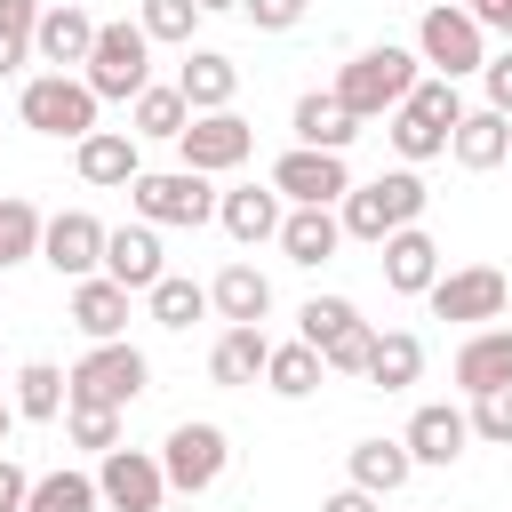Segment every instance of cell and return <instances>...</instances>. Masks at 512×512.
<instances>
[{
	"label": "cell",
	"mask_w": 512,
	"mask_h": 512,
	"mask_svg": "<svg viewBox=\"0 0 512 512\" xmlns=\"http://www.w3.org/2000/svg\"><path fill=\"white\" fill-rule=\"evenodd\" d=\"M424 304H432V320L488 328V320H504V304H512V280H504L496 264H456V272H440V280L424 288Z\"/></svg>",
	"instance_id": "10"
},
{
	"label": "cell",
	"mask_w": 512,
	"mask_h": 512,
	"mask_svg": "<svg viewBox=\"0 0 512 512\" xmlns=\"http://www.w3.org/2000/svg\"><path fill=\"white\" fill-rule=\"evenodd\" d=\"M216 176H200V168H144L136 184H128V208L144 216V224H160V232H200V224H216Z\"/></svg>",
	"instance_id": "5"
},
{
	"label": "cell",
	"mask_w": 512,
	"mask_h": 512,
	"mask_svg": "<svg viewBox=\"0 0 512 512\" xmlns=\"http://www.w3.org/2000/svg\"><path fill=\"white\" fill-rule=\"evenodd\" d=\"M24 56H32V40H8V32H0V80H16Z\"/></svg>",
	"instance_id": "48"
},
{
	"label": "cell",
	"mask_w": 512,
	"mask_h": 512,
	"mask_svg": "<svg viewBox=\"0 0 512 512\" xmlns=\"http://www.w3.org/2000/svg\"><path fill=\"white\" fill-rule=\"evenodd\" d=\"M472 16H480V24H488V32H496V40H504V48H512V0H480V8H472Z\"/></svg>",
	"instance_id": "47"
},
{
	"label": "cell",
	"mask_w": 512,
	"mask_h": 512,
	"mask_svg": "<svg viewBox=\"0 0 512 512\" xmlns=\"http://www.w3.org/2000/svg\"><path fill=\"white\" fill-rule=\"evenodd\" d=\"M64 432H72V448L104 456V448H120V408H104V400H72V408H64Z\"/></svg>",
	"instance_id": "39"
},
{
	"label": "cell",
	"mask_w": 512,
	"mask_h": 512,
	"mask_svg": "<svg viewBox=\"0 0 512 512\" xmlns=\"http://www.w3.org/2000/svg\"><path fill=\"white\" fill-rule=\"evenodd\" d=\"M24 496H32V472L16 456H0V512H24Z\"/></svg>",
	"instance_id": "45"
},
{
	"label": "cell",
	"mask_w": 512,
	"mask_h": 512,
	"mask_svg": "<svg viewBox=\"0 0 512 512\" xmlns=\"http://www.w3.org/2000/svg\"><path fill=\"white\" fill-rule=\"evenodd\" d=\"M88 48H96V16H88L80 0H48V8H40V32H32V56H40L48 72H80Z\"/></svg>",
	"instance_id": "17"
},
{
	"label": "cell",
	"mask_w": 512,
	"mask_h": 512,
	"mask_svg": "<svg viewBox=\"0 0 512 512\" xmlns=\"http://www.w3.org/2000/svg\"><path fill=\"white\" fill-rule=\"evenodd\" d=\"M96 504H104V488H96V472H80V464L40 472L32 496H24V512H96Z\"/></svg>",
	"instance_id": "36"
},
{
	"label": "cell",
	"mask_w": 512,
	"mask_h": 512,
	"mask_svg": "<svg viewBox=\"0 0 512 512\" xmlns=\"http://www.w3.org/2000/svg\"><path fill=\"white\" fill-rule=\"evenodd\" d=\"M456 8H480V0H456Z\"/></svg>",
	"instance_id": "52"
},
{
	"label": "cell",
	"mask_w": 512,
	"mask_h": 512,
	"mask_svg": "<svg viewBox=\"0 0 512 512\" xmlns=\"http://www.w3.org/2000/svg\"><path fill=\"white\" fill-rule=\"evenodd\" d=\"M456 120H464V96H456V80L424 72V80L408 88V104H400V112H384V136H392L400 168H424V160H440V152H448Z\"/></svg>",
	"instance_id": "2"
},
{
	"label": "cell",
	"mask_w": 512,
	"mask_h": 512,
	"mask_svg": "<svg viewBox=\"0 0 512 512\" xmlns=\"http://www.w3.org/2000/svg\"><path fill=\"white\" fill-rule=\"evenodd\" d=\"M64 376H72V400H104V408H128V400H144V392H152V360H144L128 336L88 344Z\"/></svg>",
	"instance_id": "8"
},
{
	"label": "cell",
	"mask_w": 512,
	"mask_h": 512,
	"mask_svg": "<svg viewBox=\"0 0 512 512\" xmlns=\"http://www.w3.org/2000/svg\"><path fill=\"white\" fill-rule=\"evenodd\" d=\"M248 0H200V16H240Z\"/></svg>",
	"instance_id": "50"
},
{
	"label": "cell",
	"mask_w": 512,
	"mask_h": 512,
	"mask_svg": "<svg viewBox=\"0 0 512 512\" xmlns=\"http://www.w3.org/2000/svg\"><path fill=\"white\" fill-rule=\"evenodd\" d=\"M368 352H376V320H352L320 360H328V376H368Z\"/></svg>",
	"instance_id": "41"
},
{
	"label": "cell",
	"mask_w": 512,
	"mask_h": 512,
	"mask_svg": "<svg viewBox=\"0 0 512 512\" xmlns=\"http://www.w3.org/2000/svg\"><path fill=\"white\" fill-rule=\"evenodd\" d=\"M352 320H360V304H352V296H304V312H296V336H304L312 352H328V344H336Z\"/></svg>",
	"instance_id": "38"
},
{
	"label": "cell",
	"mask_w": 512,
	"mask_h": 512,
	"mask_svg": "<svg viewBox=\"0 0 512 512\" xmlns=\"http://www.w3.org/2000/svg\"><path fill=\"white\" fill-rule=\"evenodd\" d=\"M104 240H112L104 216H88V208H56L48 232H40V264H48L56 280H88V272H104Z\"/></svg>",
	"instance_id": "14"
},
{
	"label": "cell",
	"mask_w": 512,
	"mask_h": 512,
	"mask_svg": "<svg viewBox=\"0 0 512 512\" xmlns=\"http://www.w3.org/2000/svg\"><path fill=\"white\" fill-rule=\"evenodd\" d=\"M136 24L152 32V48H192V32H200V0H136Z\"/></svg>",
	"instance_id": "37"
},
{
	"label": "cell",
	"mask_w": 512,
	"mask_h": 512,
	"mask_svg": "<svg viewBox=\"0 0 512 512\" xmlns=\"http://www.w3.org/2000/svg\"><path fill=\"white\" fill-rule=\"evenodd\" d=\"M264 360H272V336H264L256 320H224L216 344H208V384L248 392V384H264Z\"/></svg>",
	"instance_id": "18"
},
{
	"label": "cell",
	"mask_w": 512,
	"mask_h": 512,
	"mask_svg": "<svg viewBox=\"0 0 512 512\" xmlns=\"http://www.w3.org/2000/svg\"><path fill=\"white\" fill-rule=\"evenodd\" d=\"M424 80V56L416 48H400V40H376V48H360L344 72H336V96L360 112V120H384V112H400L408 104V88Z\"/></svg>",
	"instance_id": "3"
},
{
	"label": "cell",
	"mask_w": 512,
	"mask_h": 512,
	"mask_svg": "<svg viewBox=\"0 0 512 512\" xmlns=\"http://www.w3.org/2000/svg\"><path fill=\"white\" fill-rule=\"evenodd\" d=\"M40 8H48V0H0V32H8V40H32V32H40Z\"/></svg>",
	"instance_id": "44"
},
{
	"label": "cell",
	"mask_w": 512,
	"mask_h": 512,
	"mask_svg": "<svg viewBox=\"0 0 512 512\" xmlns=\"http://www.w3.org/2000/svg\"><path fill=\"white\" fill-rule=\"evenodd\" d=\"M472 440H488V448H512V384H496V392H472Z\"/></svg>",
	"instance_id": "40"
},
{
	"label": "cell",
	"mask_w": 512,
	"mask_h": 512,
	"mask_svg": "<svg viewBox=\"0 0 512 512\" xmlns=\"http://www.w3.org/2000/svg\"><path fill=\"white\" fill-rule=\"evenodd\" d=\"M72 168H80V184H96V192H128V184L144 176V136H136V128H96V136L72 144Z\"/></svg>",
	"instance_id": "15"
},
{
	"label": "cell",
	"mask_w": 512,
	"mask_h": 512,
	"mask_svg": "<svg viewBox=\"0 0 512 512\" xmlns=\"http://www.w3.org/2000/svg\"><path fill=\"white\" fill-rule=\"evenodd\" d=\"M304 8H312V0H248L240 16H248L256 32H296V24H304Z\"/></svg>",
	"instance_id": "42"
},
{
	"label": "cell",
	"mask_w": 512,
	"mask_h": 512,
	"mask_svg": "<svg viewBox=\"0 0 512 512\" xmlns=\"http://www.w3.org/2000/svg\"><path fill=\"white\" fill-rule=\"evenodd\" d=\"M8 400H16V416H24V424H56V416L72 408V376H64L56 360H24Z\"/></svg>",
	"instance_id": "30"
},
{
	"label": "cell",
	"mask_w": 512,
	"mask_h": 512,
	"mask_svg": "<svg viewBox=\"0 0 512 512\" xmlns=\"http://www.w3.org/2000/svg\"><path fill=\"white\" fill-rule=\"evenodd\" d=\"M208 304H216V320H256L264 328V312H272V280L256 272V264H224L216 280H208Z\"/></svg>",
	"instance_id": "29"
},
{
	"label": "cell",
	"mask_w": 512,
	"mask_h": 512,
	"mask_svg": "<svg viewBox=\"0 0 512 512\" xmlns=\"http://www.w3.org/2000/svg\"><path fill=\"white\" fill-rule=\"evenodd\" d=\"M376 264H384V288H392V296H424V288L440 280V240H432L424 224H400V232L376 248Z\"/></svg>",
	"instance_id": "24"
},
{
	"label": "cell",
	"mask_w": 512,
	"mask_h": 512,
	"mask_svg": "<svg viewBox=\"0 0 512 512\" xmlns=\"http://www.w3.org/2000/svg\"><path fill=\"white\" fill-rule=\"evenodd\" d=\"M160 464H168V488H176V496H208V488L232 472V432L208 424V416H184V424L160 440Z\"/></svg>",
	"instance_id": "9"
},
{
	"label": "cell",
	"mask_w": 512,
	"mask_h": 512,
	"mask_svg": "<svg viewBox=\"0 0 512 512\" xmlns=\"http://www.w3.org/2000/svg\"><path fill=\"white\" fill-rule=\"evenodd\" d=\"M24 416H16V400H0V456H8V432H16Z\"/></svg>",
	"instance_id": "49"
},
{
	"label": "cell",
	"mask_w": 512,
	"mask_h": 512,
	"mask_svg": "<svg viewBox=\"0 0 512 512\" xmlns=\"http://www.w3.org/2000/svg\"><path fill=\"white\" fill-rule=\"evenodd\" d=\"M96 488H104V504L112 512H160L176 488H168V464L152 456V448H104L96 456Z\"/></svg>",
	"instance_id": "12"
},
{
	"label": "cell",
	"mask_w": 512,
	"mask_h": 512,
	"mask_svg": "<svg viewBox=\"0 0 512 512\" xmlns=\"http://www.w3.org/2000/svg\"><path fill=\"white\" fill-rule=\"evenodd\" d=\"M280 216H288V200L272 192V176H264V184H232V192L216 200V224H224V240H240V248L280 240Z\"/></svg>",
	"instance_id": "20"
},
{
	"label": "cell",
	"mask_w": 512,
	"mask_h": 512,
	"mask_svg": "<svg viewBox=\"0 0 512 512\" xmlns=\"http://www.w3.org/2000/svg\"><path fill=\"white\" fill-rule=\"evenodd\" d=\"M144 312H152V328L184 336V328H192V320H208L216 304H208V288H200V280H184V272H160V280L144 288Z\"/></svg>",
	"instance_id": "32"
},
{
	"label": "cell",
	"mask_w": 512,
	"mask_h": 512,
	"mask_svg": "<svg viewBox=\"0 0 512 512\" xmlns=\"http://www.w3.org/2000/svg\"><path fill=\"white\" fill-rule=\"evenodd\" d=\"M480 88H488V104L512 120V48H496V56L480 64Z\"/></svg>",
	"instance_id": "43"
},
{
	"label": "cell",
	"mask_w": 512,
	"mask_h": 512,
	"mask_svg": "<svg viewBox=\"0 0 512 512\" xmlns=\"http://www.w3.org/2000/svg\"><path fill=\"white\" fill-rule=\"evenodd\" d=\"M80 80H88L104 104H136V96L152 88V32H144V24H96V48H88Z\"/></svg>",
	"instance_id": "7"
},
{
	"label": "cell",
	"mask_w": 512,
	"mask_h": 512,
	"mask_svg": "<svg viewBox=\"0 0 512 512\" xmlns=\"http://www.w3.org/2000/svg\"><path fill=\"white\" fill-rule=\"evenodd\" d=\"M448 376H456V392H464V400H472V392H496V384H512V328H504V320L472 328V336L456 344Z\"/></svg>",
	"instance_id": "21"
},
{
	"label": "cell",
	"mask_w": 512,
	"mask_h": 512,
	"mask_svg": "<svg viewBox=\"0 0 512 512\" xmlns=\"http://www.w3.org/2000/svg\"><path fill=\"white\" fill-rule=\"evenodd\" d=\"M448 160H456L464 176L504 168V160H512V120H504L496 104H464V120H456V136H448Z\"/></svg>",
	"instance_id": "19"
},
{
	"label": "cell",
	"mask_w": 512,
	"mask_h": 512,
	"mask_svg": "<svg viewBox=\"0 0 512 512\" xmlns=\"http://www.w3.org/2000/svg\"><path fill=\"white\" fill-rule=\"evenodd\" d=\"M128 304H136V288H120L112 272H88V280H72V328H80L88 344H112V336H128Z\"/></svg>",
	"instance_id": "25"
},
{
	"label": "cell",
	"mask_w": 512,
	"mask_h": 512,
	"mask_svg": "<svg viewBox=\"0 0 512 512\" xmlns=\"http://www.w3.org/2000/svg\"><path fill=\"white\" fill-rule=\"evenodd\" d=\"M104 272H112L120 288H136V296H144V288L168 272L160 224H144V216H136V224H112V240H104Z\"/></svg>",
	"instance_id": "23"
},
{
	"label": "cell",
	"mask_w": 512,
	"mask_h": 512,
	"mask_svg": "<svg viewBox=\"0 0 512 512\" xmlns=\"http://www.w3.org/2000/svg\"><path fill=\"white\" fill-rule=\"evenodd\" d=\"M40 232H48V216H40L24 192H0V272L40 264Z\"/></svg>",
	"instance_id": "35"
},
{
	"label": "cell",
	"mask_w": 512,
	"mask_h": 512,
	"mask_svg": "<svg viewBox=\"0 0 512 512\" xmlns=\"http://www.w3.org/2000/svg\"><path fill=\"white\" fill-rule=\"evenodd\" d=\"M424 208H432V192H424L416 168H384V176H368V184H352V192L336 200L344 240H368V248H384L400 224H424Z\"/></svg>",
	"instance_id": "1"
},
{
	"label": "cell",
	"mask_w": 512,
	"mask_h": 512,
	"mask_svg": "<svg viewBox=\"0 0 512 512\" xmlns=\"http://www.w3.org/2000/svg\"><path fill=\"white\" fill-rule=\"evenodd\" d=\"M272 192H280L288 208H336V200L352 192V168H344V152L288 144V152L272 160Z\"/></svg>",
	"instance_id": "11"
},
{
	"label": "cell",
	"mask_w": 512,
	"mask_h": 512,
	"mask_svg": "<svg viewBox=\"0 0 512 512\" xmlns=\"http://www.w3.org/2000/svg\"><path fill=\"white\" fill-rule=\"evenodd\" d=\"M416 56H424V72H440V80H472L496 48H488V24H480L472 8L432 0V8L416 16Z\"/></svg>",
	"instance_id": "6"
},
{
	"label": "cell",
	"mask_w": 512,
	"mask_h": 512,
	"mask_svg": "<svg viewBox=\"0 0 512 512\" xmlns=\"http://www.w3.org/2000/svg\"><path fill=\"white\" fill-rule=\"evenodd\" d=\"M176 88H184V104H192V112H224V104L240 96V64H232L224 48H184Z\"/></svg>",
	"instance_id": "27"
},
{
	"label": "cell",
	"mask_w": 512,
	"mask_h": 512,
	"mask_svg": "<svg viewBox=\"0 0 512 512\" xmlns=\"http://www.w3.org/2000/svg\"><path fill=\"white\" fill-rule=\"evenodd\" d=\"M320 512H384V496H368V488H352V480H344V488H336Z\"/></svg>",
	"instance_id": "46"
},
{
	"label": "cell",
	"mask_w": 512,
	"mask_h": 512,
	"mask_svg": "<svg viewBox=\"0 0 512 512\" xmlns=\"http://www.w3.org/2000/svg\"><path fill=\"white\" fill-rule=\"evenodd\" d=\"M408 456H416V472H448L464 448H472V408H448V400H424L416 416H408Z\"/></svg>",
	"instance_id": "16"
},
{
	"label": "cell",
	"mask_w": 512,
	"mask_h": 512,
	"mask_svg": "<svg viewBox=\"0 0 512 512\" xmlns=\"http://www.w3.org/2000/svg\"><path fill=\"white\" fill-rule=\"evenodd\" d=\"M320 384H328V360H320L304 336H296V344H272V360H264V392H272V400H312Z\"/></svg>",
	"instance_id": "34"
},
{
	"label": "cell",
	"mask_w": 512,
	"mask_h": 512,
	"mask_svg": "<svg viewBox=\"0 0 512 512\" xmlns=\"http://www.w3.org/2000/svg\"><path fill=\"white\" fill-rule=\"evenodd\" d=\"M160 512H192V496H184V504H176V496H168V504H160Z\"/></svg>",
	"instance_id": "51"
},
{
	"label": "cell",
	"mask_w": 512,
	"mask_h": 512,
	"mask_svg": "<svg viewBox=\"0 0 512 512\" xmlns=\"http://www.w3.org/2000/svg\"><path fill=\"white\" fill-rule=\"evenodd\" d=\"M288 128H296V144H312V152H352L360 112H352L336 88H304V96H296V112H288Z\"/></svg>",
	"instance_id": "22"
},
{
	"label": "cell",
	"mask_w": 512,
	"mask_h": 512,
	"mask_svg": "<svg viewBox=\"0 0 512 512\" xmlns=\"http://www.w3.org/2000/svg\"><path fill=\"white\" fill-rule=\"evenodd\" d=\"M504 168H512V160H504Z\"/></svg>",
	"instance_id": "53"
},
{
	"label": "cell",
	"mask_w": 512,
	"mask_h": 512,
	"mask_svg": "<svg viewBox=\"0 0 512 512\" xmlns=\"http://www.w3.org/2000/svg\"><path fill=\"white\" fill-rule=\"evenodd\" d=\"M96 112H104V96H96L80 72H32V80L16 88V120H24L32 136H56V144L96 136Z\"/></svg>",
	"instance_id": "4"
},
{
	"label": "cell",
	"mask_w": 512,
	"mask_h": 512,
	"mask_svg": "<svg viewBox=\"0 0 512 512\" xmlns=\"http://www.w3.org/2000/svg\"><path fill=\"white\" fill-rule=\"evenodd\" d=\"M416 376H424V336H416V328H376L368 384H376V392H408Z\"/></svg>",
	"instance_id": "33"
},
{
	"label": "cell",
	"mask_w": 512,
	"mask_h": 512,
	"mask_svg": "<svg viewBox=\"0 0 512 512\" xmlns=\"http://www.w3.org/2000/svg\"><path fill=\"white\" fill-rule=\"evenodd\" d=\"M128 128H136L144 144H176V136L192 128V104H184V88H176V80H152V88L128 104Z\"/></svg>",
	"instance_id": "31"
},
{
	"label": "cell",
	"mask_w": 512,
	"mask_h": 512,
	"mask_svg": "<svg viewBox=\"0 0 512 512\" xmlns=\"http://www.w3.org/2000/svg\"><path fill=\"white\" fill-rule=\"evenodd\" d=\"M248 152H256V128H248L232 104H224V112H192V128L176 136V160L200 168V176H232Z\"/></svg>",
	"instance_id": "13"
},
{
	"label": "cell",
	"mask_w": 512,
	"mask_h": 512,
	"mask_svg": "<svg viewBox=\"0 0 512 512\" xmlns=\"http://www.w3.org/2000/svg\"><path fill=\"white\" fill-rule=\"evenodd\" d=\"M344 472H352V488H368V496H400V488L416 480V456H408V440H352Z\"/></svg>",
	"instance_id": "28"
},
{
	"label": "cell",
	"mask_w": 512,
	"mask_h": 512,
	"mask_svg": "<svg viewBox=\"0 0 512 512\" xmlns=\"http://www.w3.org/2000/svg\"><path fill=\"white\" fill-rule=\"evenodd\" d=\"M288 264H304V272H320V264H336V248H344V216L336 208H288L280 216V240H272Z\"/></svg>",
	"instance_id": "26"
}]
</instances>
